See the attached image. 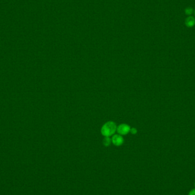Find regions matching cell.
Returning a JSON list of instances; mask_svg holds the SVG:
<instances>
[{"label":"cell","mask_w":195,"mask_h":195,"mask_svg":"<svg viewBox=\"0 0 195 195\" xmlns=\"http://www.w3.org/2000/svg\"><path fill=\"white\" fill-rule=\"evenodd\" d=\"M116 129L117 127L115 123L110 121L105 123L102 126L101 129L102 134L105 137H109L115 134Z\"/></svg>","instance_id":"1"},{"label":"cell","mask_w":195,"mask_h":195,"mask_svg":"<svg viewBox=\"0 0 195 195\" xmlns=\"http://www.w3.org/2000/svg\"><path fill=\"white\" fill-rule=\"evenodd\" d=\"M130 126L126 124H120L118 127H117V132L118 134L121 135H127L129 132H130Z\"/></svg>","instance_id":"2"},{"label":"cell","mask_w":195,"mask_h":195,"mask_svg":"<svg viewBox=\"0 0 195 195\" xmlns=\"http://www.w3.org/2000/svg\"><path fill=\"white\" fill-rule=\"evenodd\" d=\"M111 141L112 143L116 146H120L123 145L124 139L121 135H115L112 137Z\"/></svg>","instance_id":"3"},{"label":"cell","mask_w":195,"mask_h":195,"mask_svg":"<svg viewBox=\"0 0 195 195\" xmlns=\"http://www.w3.org/2000/svg\"><path fill=\"white\" fill-rule=\"evenodd\" d=\"M185 24L188 28H192L195 25V18L193 16H189L185 20Z\"/></svg>","instance_id":"4"},{"label":"cell","mask_w":195,"mask_h":195,"mask_svg":"<svg viewBox=\"0 0 195 195\" xmlns=\"http://www.w3.org/2000/svg\"><path fill=\"white\" fill-rule=\"evenodd\" d=\"M194 13V10L193 9L192 7H188L186 8V9H185L186 15L191 16Z\"/></svg>","instance_id":"5"},{"label":"cell","mask_w":195,"mask_h":195,"mask_svg":"<svg viewBox=\"0 0 195 195\" xmlns=\"http://www.w3.org/2000/svg\"><path fill=\"white\" fill-rule=\"evenodd\" d=\"M111 142V140L109 137H105L103 139V144L105 146H108Z\"/></svg>","instance_id":"6"},{"label":"cell","mask_w":195,"mask_h":195,"mask_svg":"<svg viewBox=\"0 0 195 195\" xmlns=\"http://www.w3.org/2000/svg\"><path fill=\"white\" fill-rule=\"evenodd\" d=\"M130 132L132 134H136L137 133V130L136 129H134V128H132V129H131L130 130Z\"/></svg>","instance_id":"7"},{"label":"cell","mask_w":195,"mask_h":195,"mask_svg":"<svg viewBox=\"0 0 195 195\" xmlns=\"http://www.w3.org/2000/svg\"><path fill=\"white\" fill-rule=\"evenodd\" d=\"M189 195H195V189H192V190L190 192V193H189Z\"/></svg>","instance_id":"8"},{"label":"cell","mask_w":195,"mask_h":195,"mask_svg":"<svg viewBox=\"0 0 195 195\" xmlns=\"http://www.w3.org/2000/svg\"><path fill=\"white\" fill-rule=\"evenodd\" d=\"M194 14H195V10H194Z\"/></svg>","instance_id":"9"}]
</instances>
